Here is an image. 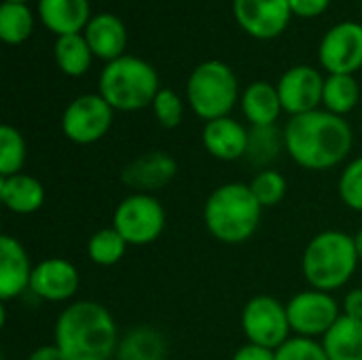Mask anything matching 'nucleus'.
Here are the masks:
<instances>
[{"mask_svg":"<svg viewBox=\"0 0 362 360\" xmlns=\"http://www.w3.org/2000/svg\"><path fill=\"white\" fill-rule=\"evenodd\" d=\"M263 206L250 185L227 182L216 187L204 206V223L210 236L223 244H244L259 229Z\"/></svg>","mask_w":362,"mask_h":360,"instance_id":"obj_3","label":"nucleus"},{"mask_svg":"<svg viewBox=\"0 0 362 360\" xmlns=\"http://www.w3.org/2000/svg\"><path fill=\"white\" fill-rule=\"evenodd\" d=\"M38 17L55 36L83 34L91 21L89 0H38Z\"/></svg>","mask_w":362,"mask_h":360,"instance_id":"obj_19","label":"nucleus"},{"mask_svg":"<svg viewBox=\"0 0 362 360\" xmlns=\"http://www.w3.org/2000/svg\"><path fill=\"white\" fill-rule=\"evenodd\" d=\"M278 93L284 112L291 117L318 110L322 104L325 79L312 66H293L278 81Z\"/></svg>","mask_w":362,"mask_h":360,"instance_id":"obj_13","label":"nucleus"},{"mask_svg":"<svg viewBox=\"0 0 362 360\" xmlns=\"http://www.w3.org/2000/svg\"><path fill=\"white\" fill-rule=\"evenodd\" d=\"M93 57L104 59L106 64L125 55L127 30L125 23L112 13H98L91 17L83 32Z\"/></svg>","mask_w":362,"mask_h":360,"instance_id":"obj_18","label":"nucleus"},{"mask_svg":"<svg viewBox=\"0 0 362 360\" xmlns=\"http://www.w3.org/2000/svg\"><path fill=\"white\" fill-rule=\"evenodd\" d=\"M231 360H276V350L257 344H246L233 354Z\"/></svg>","mask_w":362,"mask_h":360,"instance_id":"obj_35","label":"nucleus"},{"mask_svg":"<svg viewBox=\"0 0 362 360\" xmlns=\"http://www.w3.org/2000/svg\"><path fill=\"white\" fill-rule=\"evenodd\" d=\"M288 4L295 17L314 19V17H320L329 8L331 0H288Z\"/></svg>","mask_w":362,"mask_h":360,"instance_id":"obj_34","label":"nucleus"},{"mask_svg":"<svg viewBox=\"0 0 362 360\" xmlns=\"http://www.w3.org/2000/svg\"><path fill=\"white\" fill-rule=\"evenodd\" d=\"M238 98H242L238 76L225 62H202L193 68L187 81V102L191 110L206 123L229 117L238 104Z\"/></svg>","mask_w":362,"mask_h":360,"instance_id":"obj_6","label":"nucleus"},{"mask_svg":"<svg viewBox=\"0 0 362 360\" xmlns=\"http://www.w3.org/2000/svg\"><path fill=\"white\" fill-rule=\"evenodd\" d=\"M320 66L329 74H354L362 68V25L356 21L335 23L320 40Z\"/></svg>","mask_w":362,"mask_h":360,"instance_id":"obj_11","label":"nucleus"},{"mask_svg":"<svg viewBox=\"0 0 362 360\" xmlns=\"http://www.w3.org/2000/svg\"><path fill=\"white\" fill-rule=\"evenodd\" d=\"M153 112L159 121L161 127L174 129L182 123L185 117V102L174 89H159L155 102H153Z\"/></svg>","mask_w":362,"mask_h":360,"instance_id":"obj_31","label":"nucleus"},{"mask_svg":"<svg viewBox=\"0 0 362 360\" xmlns=\"http://www.w3.org/2000/svg\"><path fill=\"white\" fill-rule=\"evenodd\" d=\"M178 172L176 159L165 153V151H148L136 159H132L123 172H121V180L134 189V193H151L163 189L165 185H170L174 180Z\"/></svg>","mask_w":362,"mask_h":360,"instance_id":"obj_15","label":"nucleus"},{"mask_svg":"<svg viewBox=\"0 0 362 360\" xmlns=\"http://www.w3.org/2000/svg\"><path fill=\"white\" fill-rule=\"evenodd\" d=\"M119 342L112 314L98 301L70 303L55 323V346L66 360H112Z\"/></svg>","mask_w":362,"mask_h":360,"instance_id":"obj_2","label":"nucleus"},{"mask_svg":"<svg viewBox=\"0 0 362 360\" xmlns=\"http://www.w3.org/2000/svg\"><path fill=\"white\" fill-rule=\"evenodd\" d=\"M250 189L263 208H272L284 199L288 185H286V178L278 170L265 168L250 180Z\"/></svg>","mask_w":362,"mask_h":360,"instance_id":"obj_30","label":"nucleus"},{"mask_svg":"<svg viewBox=\"0 0 362 360\" xmlns=\"http://www.w3.org/2000/svg\"><path fill=\"white\" fill-rule=\"evenodd\" d=\"M165 352L168 344L163 333L140 325L121 337L115 360H165Z\"/></svg>","mask_w":362,"mask_h":360,"instance_id":"obj_22","label":"nucleus"},{"mask_svg":"<svg viewBox=\"0 0 362 360\" xmlns=\"http://www.w3.org/2000/svg\"><path fill=\"white\" fill-rule=\"evenodd\" d=\"M127 246L129 244L123 240V236L115 227H106V229L95 231L89 238V242H87V255H89V259L95 265L110 267V265H117L123 259Z\"/></svg>","mask_w":362,"mask_h":360,"instance_id":"obj_28","label":"nucleus"},{"mask_svg":"<svg viewBox=\"0 0 362 360\" xmlns=\"http://www.w3.org/2000/svg\"><path fill=\"white\" fill-rule=\"evenodd\" d=\"M32 263L23 244L13 236L0 238V299L6 303L30 291Z\"/></svg>","mask_w":362,"mask_h":360,"instance_id":"obj_16","label":"nucleus"},{"mask_svg":"<svg viewBox=\"0 0 362 360\" xmlns=\"http://www.w3.org/2000/svg\"><path fill=\"white\" fill-rule=\"evenodd\" d=\"M361 100V87L354 74H329L325 79L322 106L325 110L346 117L356 108Z\"/></svg>","mask_w":362,"mask_h":360,"instance_id":"obj_25","label":"nucleus"},{"mask_svg":"<svg viewBox=\"0 0 362 360\" xmlns=\"http://www.w3.org/2000/svg\"><path fill=\"white\" fill-rule=\"evenodd\" d=\"M202 140L206 151L221 161H235L246 157V149H248V129L231 119V117H223V119H214L208 121L204 125L202 132Z\"/></svg>","mask_w":362,"mask_h":360,"instance_id":"obj_17","label":"nucleus"},{"mask_svg":"<svg viewBox=\"0 0 362 360\" xmlns=\"http://www.w3.org/2000/svg\"><path fill=\"white\" fill-rule=\"evenodd\" d=\"M81 284L78 269L62 257H51L34 265L30 291L42 301L62 303L76 295Z\"/></svg>","mask_w":362,"mask_h":360,"instance_id":"obj_14","label":"nucleus"},{"mask_svg":"<svg viewBox=\"0 0 362 360\" xmlns=\"http://www.w3.org/2000/svg\"><path fill=\"white\" fill-rule=\"evenodd\" d=\"M284 146V132H280L276 125L267 127H252L248 132V149H246V159L252 166H269L280 157V151ZM265 170V168H263Z\"/></svg>","mask_w":362,"mask_h":360,"instance_id":"obj_27","label":"nucleus"},{"mask_svg":"<svg viewBox=\"0 0 362 360\" xmlns=\"http://www.w3.org/2000/svg\"><path fill=\"white\" fill-rule=\"evenodd\" d=\"M0 199L15 214H34L45 204V187L30 174L0 176Z\"/></svg>","mask_w":362,"mask_h":360,"instance_id":"obj_21","label":"nucleus"},{"mask_svg":"<svg viewBox=\"0 0 362 360\" xmlns=\"http://www.w3.org/2000/svg\"><path fill=\"white\" fill-rule=\"evenodd\" d=\"M341 310H344V316L362 320V289H354L346 295Z\"/></svg>","mask_w":362,"mask_h":360,"instance_id":"obj_36","label":"nucleus"},{"mask_svg":"<svg viewBox=\"0 0 362 360\" xmlns=\"http://www.w3.org/2000/svg\"><path fill=\"white\" fill-rule=\"evenodd\" d=\"M286 312H288L291 329L299 337H310V339L325 337L333 329V325L344 316L333 295L316 289L297 293L286 303Z\"/></svg>","mask_w":362,"mask_h":360,"instance_id":"obj_10","label":"nucleus"},{"mask_svg":"<svg viewBox=\"0 0 362 360\" xmlns=\"http://www.w3.org/2000/svg\"><path fill=\"white\" fill-rule=\"evenodd\" d=\"M276 360H329V354L322 342L297 335L276 350Z\"/></svg>","mask_w":362,"mask_h":360,"instance_id":"obj_33","label":"nucleus"},{"mask_svg":"<svg viewBox=\"0 0 362 360\" xmlns=\"http://www.w3.org/2000/svg\"><path fill=\"white\" fill-rule=\"evenodd\" d=\"M28 360H66V356L62 354V350L53 344V346H40L36 348Z\"/></svg>","mask_w":362,"mask_h":360,"instance_id":"obj_37","label":"nucleus"},{"mask_svg":"<svg viewBox=\"0 0 362 360\" xmlns=\"http://www.w3.org/2000/svg\"><path fill=\"white\" fill-rule=\"evenodd\" d=\"M112 117L115 108L100 93H85L66 106L62 132L74 144H93L108 134Z\"/></svg>","mask_w":362,"mask_h":360,"instance_id":"obj_9","label":"nucleus"},{"mask_svg":"<svg viewBox=\"0 0 362 360\" xmlns=\"http://www.w3.org/2000/svg\"><path fill=\"white\" fill-rule=\"evenodd\" d=\"M25 140L13 125L0 127V176L19 174L25 163Z\"/></svg>","mask_w":362,"mask_h":360,"instance_id":"obj_29","label":"nucleus"},{"mask_svg":"<svg viewBox=\"0 0 362 360\" xmlns=\"http://www.w3.org/2000/svg\"><path fill=\"white\" fill-rule=\"evenodd\" d=\"M34 32V13L21 2L0 4V38L6 45H21Z\"/></svg>","mask_w":362,"mask_h":360,"instance_id":"obj_26","label":"nucleus"},{"mask_svg":"<svg viewBox=\"0 0 362 360\" xmlns=\"http://www.w3.org/2000/svg\"><path fill=\"white\" fill-rule=\"evenodd\" d=\"M112 227L129 246H148L165 229V210L155 195L132 193L115 208Z\"/></svg>","mask_w":362,"mask_h":360,"instance_id":"obj_7","label":"nucleus"},{"mask_svg":"<svg viewBox=\"0 0 362 360\" xmlns=\"http://www.w3.org/2000/svg\"><path fill=\"white\" fill-rule=\"evenodd\" d=\"M339 197L350 208L362 212V157L352 159L339 176Z\"/></svg>","mask_w":362,"mask_h":360,"instance_id":"obj_32","label":"nucleus"},{"mask_svg":"<svg viewBox=\"0 0 362 360\" xmlns=\"http://www.w3.org/2000/svg\"><path fill=\"white\" fill-rule=\"evenodd\" d=\"M242 329L248 344L265 346L272 350H278L284 342H288L293 331L286 306L269 295H257L244 306Z\"/></svg>","mask_w":362,"mask_h":360,"instance_id":"obj_8","label":"nucleus"},{"mask_svg":"<svg viewBox=\"0 0 362 360\" xmlns=\"http://www.w3.org/2000/svg\"><path fill=\"white\" fill-rule=\"evenodd\" d=\"M350 123L329 110H312L291 117L284 127V146L291 159L305 170H331L352 151Z\"/></svg>","mask_w":362,"mask_h":360,"instance_id":"obj_1","label":"nucleus"},{"mask_svg":"<svg viewBox=\"0 0 362 360\" xmlns=\"http://www.w3.org/2000/svg\"><path fill=\"white\" fill-rule=\"evenodd\" d=\"M358 252L354 236L329 229L310 240L303 252V276L316 291H337L350 282L358 267Z\"/></svg>","mask_w":362,"mask_h":360,"instance_id":"obj_4","label":"nucleus"},{"mask_svg":"<svg viewBox=\"0 0 362 360\" xmlns=\"http://www.w3.org/2000/svg\"><path fill=\"white\" fill-rule=\"evenodd\" d=\"M53 55L57 68L68 76H83L91 68V59H93V53L83 34L57 36Z\"/></svg>","mask_w":362,"mask_h":360,"instance_id":"obj_24","label":"nucleus"},{"mask_svg":"<svg viewBox=\"0 0 362 360\" xmlns=\"http://www.w3.org/2000/svg\"><path fill=\"white\" fill-rule=\"evenodd\" d=\"M329 360H362V320L341 316L322 337Z\"/></svg>","mask_w":362,"mask_h":360,"instance_id":"obj_23","label":"nucleus"},{"mask_svg":"<svg viewBox=\"0 0 362 360\" xmlns=\"http://www.w3.org/2000/svg\"><path fill=\"white\" fill-rule=\"evenodd\" d=\"M98 89L115 110L134 112L153 106L161 87L157 70L146 59L123 55L104 66Z\"/></svg>","mask_w":362,"mask_h":360,"instance_id":"obj_5","label":"nucleus"},{"mask_svg":"<svg viewBox=\"0 0 362 360\" xmlns=\"http://www.w3.org/2000/svg\"><path fill=\"white\" fill-rule=\"evenodd\" d=\"M2 2H21V4H28L30 0H2Z\"/></svg>","mask_w":362,"mask_h":360,"instance_id":"obj_39","label":"nucleus"},{"mask_svg":"<svg viewBox=\"0 0 362 360\" xmlns=\"http://www.w3.org/2000/svg\"><path fill=\"white\" fill-rule=\"evenodd\" d=\"M238 25L252 38H278L291 23L293 11L288 0H233Z\"/></svg>","mask_w":362,"mask_h":360,"instance_id":"obj_12","label":"nucleus"},{"mask_svg":"<svg viewBox=\"0 0 362 360\" xmlns=\"http://www.w3.org/2000/svg\"><path fill=\"white\" fill-rule=\"evenodd\" d=\"M354 242H356V252H358V261L362 263V229L354 236Z\"/></svg>","mask_w":362,"mask_h":360,"instance_id":"obj_38","label":"nucleus"},{"mask_svg":"<svg viewBox=\"0 0 362 360\" xmlns=\"http://www.w3.org/2000/svg\"><path fill=\"white\" fill-rule=\"evenodd\" d=\"M242 112L244 117L250 121L252 127H267V125H276L278 117L284 112L282 102H280V93L278 87L267 83V81H255L250 83L242 98Z\"/></svg>","mask_w":362,"mask_h":360,"instance_id":"obj_20","label":"nucleus"}]
</instances>
